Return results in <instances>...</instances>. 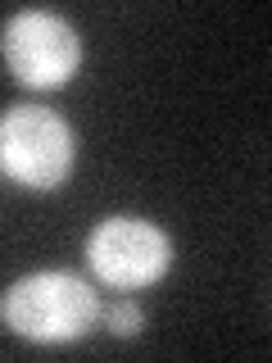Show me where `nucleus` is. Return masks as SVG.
I'll return each mask as SVG.
<instances>
[{
    "label": "nucleus",
    "mask_w": 272,
    "mask_h": 363,
    "mask_svg": "<svg viewBox=\"0 0 272 363\" xmlns=\"http://www.w3.org/2000/svg\"><path fill=\"white\" fill-rule=\"evenodd\" d=\"M100 300L73 272H32L0 295V323L37 345H68L91 332Z\"/></svg>",
    "instance_id": "nucleus-1"
},
{
    "label": "nucleus",
    "mask_w": 272,
    "mask_h": 363,
    "mask_svg": "<svg viewBox=\"0 0 272 363\" xmlns=\"http://www.w3.org/2000/svg\"><path fill=\"white\" fill-rule=\"evenodd\" d=\"M77 136L45 105H14L0 113V168L32 191L60 186L73 168Z\"/></svg>",
    "instance_id": "nucleus-2"
},
{
    "label": "nucleus",
    "mask_w": 272,
    "mask_h": 363,
    "mask_svg": "<svg viewBox=\"0 0 272 363\" xmlns=\"http://www.w3.org/2000/svg\"><path fill=\"white\" fill-rule=\"evenodd\" d=\"M141 327H145V313L136 309L132 300H118V304L109 309V332H113V336H136Z\"/></svg>",
    "instance_id": "nucleus-5"
},
{
    "label": "nucleus",
    "mask_w": 272,
    "mask_h": 363,
    "mask_svg": "<svg viewBox=\"0 0 272 363\" xmlns=\"http://www.w3.org/2000/svg\"><path fill=\"white\" fill-rule=\"evenodd\" d=\"M0 50H5L9 73L23 86H37V91L64 86L82 64L77 32L50 9H18L0 32Z\"/></svg>",
    "instance_id": "nucleus-3"
},
{
    "label": "nucleus",
    "mask_w": 272,
    "mask_h": 363,
    "mask_svg": "<svg viewBox=\"0 0 272 363\" xmlns=\"http://www.w3.org/2000/svg\"><path fill=\"white\" fill-rule=\"evenodd\" d=\"M86 264L105 286L113 291H136L150 286L173 264V245L145 218H105L86 236Z\"/></svg>",
    "instance_id": "nucleus-4"
}]
</instances>
